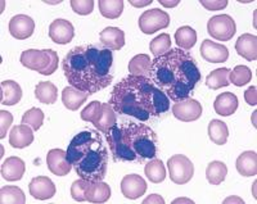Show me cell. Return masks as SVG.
Segmentation results:
<instances>
[{"mask_svg":"<svg viewBox=\"0 0 257 204\" xmlns=\"http://www.w3.org/2000/svg\"><path fill=\"white\" fill-rule=\"evenodd\" d=\"M112 63L111 50L99 44H86L67 53L62 61V70L71 86L93 95L111 85Z\"/></svg>","mask_w":257,"mask_h":204,"instance_id":"obj_1","label":"cell"},{"mask_svg":"<svg viewBox=\"0 0 257 204\" xmlns=\"http://www.w3.org/2000/svg\"><path fill=\"white\" fill-rule=\"evenodd\" d=\"M108 103L116 113L134 117L139 121L162 117L170 109L169 96L152 80L133 75L114 85Z\"/></svg>","mask_w":257,"mask_h":204,"instance_id":"obj_2","label":"cell"},{"mask_svg":"<svg viewBox=\"0 0 257 204\" xmlns=\"http://www.w3.org/2000/svg\"><path fill=\"white\" fill-rule=\"evenodd\" d=\"M201 77L196 59L180 48H171L151 62L149 79L175 103L188 99Z\"/></svg>","mask_w":257,"mask_h":204,"instance_id":"obj_3","label":"cell"},{"mask_svg":"<svg viewBox=\"0 0 257 204\" xmlns=\"http://www.w3.org/2000/svg\"><path fill=\"white\" fill-rule=\"evenodd\" d=\"M105 136L114 160L143 162L157 155V135L144 123H120L113 126Z\"/></svg>","mask_w":257,"mask_h":204,"instance_id":"obj_4","label":"cell"},{"mask_svg":"<svg viewBox=\"0 0 257 204\" xmlns=\"http://www.w3.org/2000/svg\"><path fill=\"white\" fill-rule=\"evenodd\" d=\"M67 159L80 178L103 181L108 167V152L95 130H84L73 136L67 148Z\"/></svg>","mask_w":257,"mask_h":204,"instance_id":"obj_5","label":"cell"},{"mask_svg":"<svg viewBox=\"0 0 257 204\" xmlns=\"http://www.w3.org/2000/svg\"><path fill=\"white\" fill-rule=\"evenodd\" d=\"M21 64L31 71H36L40 75L49 76L58 67V54L52 49H29L21 54Z\"/></svg>","mask_w":257,"mask_h":204,"instance_id":"obj_6","label":"cell"},{"mask_svg":"<svg viewBox=\"0 0 257 204\" xmlns=\"http://www.w3.org/2000/svg\"><path fill=\"white\" fill-rule=\"evenodd\" d=\"M170 180L176 185H185L193 178L194 164L188 157L183 154H175L167 160Z\"/></svg>","mask_w":257,"mask_h":204,"instance_id":"obj_7","label":"cell"},{"mask_svg":"<svg viewBox=\"0 0 257 204\" xmlns=\"http://www.w3.org/2000/svg\"><path fill=\"white\" fill-rule=\"evenodd\" d=\"M237 31L235 21L229 15L213 16L207 22V32L215 40L229 41L231 40Z\"/></svg>","mask_w":257,"mask_h":204,"instance_id":"obj_8","label":"cell"},{"mask_svg":"<svg viewBox=\"0 0 257 204\" xmlns=\"http://www.w3.org/2000/svg\"><path fill=\"white\" fill-rule=\"evenodd\" d=\"M139 29L146 35H152L160 30L167 29L170 25L169 13L162 11L160 8H153L146 11L143 15L139 17Z\"/></svg>","mask_w":257,"mask_h":204,"instance_id":"obj_9","label":"cell"},{"mask_svg":"<svg viewBox=\"0 0 257 204\" xmlns=\"http://www.w3.org/2000/svg\"><path fill=\"white\" fill-rule=\"evenodd\" d=\"M171 111H173L174 117L181 122H193V121L201 118L203 108H202L201 103L197 102L196 99L188 98L181 102H176L173 105Z\"/></svg>","mask_w":257,"mask_h":204,"instance_id":"obj_10","label":"cell"},{"mask_svg":"<svg viewBox=\"0 0 257 204\" xmlns=\"http://www.w3.org/2000/svg\"><path fill=\"white\" fill-rule=\"evenodd\" d=\"M75 36V29L70 21L64 18H57L49 26V38L56 44L66 45L71 43Z\"/></svg>","mask_w":257,"mask_h":204,"instance_id":"obj_11","label":"cell"},{"mask_svg":"<svg viewBox=\"0 0 257 204\" xmlns=\"http://www.w3.org/2000/svg\"><path fill=\"white\" fill-rule=\"evenodd\" d=\"M35 31V22L26 15H17L9 21V32L17 40H26Z\"/></svg>","mask_w":257,"mask_h":204,"instance_id":"obj_12","label":"cell"},{"mask_svg":"<svg viewBox=\"0 0 257 204\" xmlns=\"http://www.w3.org/2000/svg\"><path fill=\"white\" fill-rule=\"evenodd\" d=\"M47 164L50 172L56 176H67L72 164L67 159V152L62 149H52L47 154Z\"/></svg>","mask_w":257,"mask_h":204,"instance_id":"obj_13","label":"cell"},{"mask_svg":"<svg viewBox=\"0 0 257 204\" xmlns=\"http://www.w3.org/2000/svg\"><path fill=\"white\" fill-rule=\"evenodd\" d=\"M121 191L122 195L127 199H138L144 195L147 191V182L142 176L135 175H126L121 181Z\"/></svg>","mask_w":257,"mask_h":204,"instance_id":"obj_14","label":"cell"},{"mask_svg":"<svg viewBox=\"0 0 257 204\" xmlns=\"http://www.w3.org/2000/svg\"><path fill=\"white\" fill-rule=\"evenodd\" d=\"M30 194L39 200H47L56 195V185L47 176H38L32 178L29 185Z\"/></svg>","mask_w":257,"mask_h":204,"instance_id":"obj_15","label":"cell"},{"mask_svg":"<svg viewBox=\"0 0 257 204\" xmlns=\"http://www.w3.org/2000/svg\"><path fill=\"white\" fill-rule=\"evenodd\" d=\"M199 52H201L202 58L210 63H224L229 58L228 48L225 45L217 44L215 41L208 40V39L203 40Z\"/></svg>","mask_w":257,"mask_h":204,"instance_id":"obj_16","label":"cell"},{"mask_svg":"<svg viewBox=\"0 0 257 204\" xmlns=\"http://www.w3.org/2000/svg\"><path fill=\"white\" fill-rule=\"evenodd\" d=\"M26 172V164L21 158L9 157L2 164V177L7 181H18Z\"/></svg>","mask_w":257,"mask_h":204,"instance_id":"obj_17","label":"cell"},{"mask_svg":"<svg viewBox=\"0 0 257 204\" xmlns=\"http://www.w3.org/2000/svg\"><path fill=\"white\" fill-rule=\"evenodd\" d=\"M34 141L32 128L27 125H17L11 130L9 134V144L16 149H24L30 146Z\"/></svg>","mask_w":257,"mask_h":204,"instance_id":"obj_18","label":"cell"},{"mask_svg":"<svg viewBox=\"0 0 257 204\" xmlns=\"http://www.w3.org/2000/svg\"><path fill=\"white\" fill-rule=\"evenodd\" d=\"M99 40L107 49L120 50L125 45V32L118 27H107L99 34Z\"/></svg>","mask_w":257,"mask_h":204,"instance_id":"obj_19","label":"cell"},{"mask_svg":"<svg viewBox=\"0 0 257 204\" xmlns=\"http://www.w3.org/2000/svg\"><path fill=\"white\" fill-rule=\"evenodd\" d=\"M213 109L219 116L228 117L235 113L238 109V98L235 94L226 91L217 96L213 103Z\"/></svg>","mask_w":257,"mask_h":204,"instance_id":"obj_20","label":"cell"},{"mask_svg":"<svg viewBox=\"0 0 257 204\" xmlns=\"http://www.w3.org/2000/svg\"><path fill=\"white\" fill-rule=\"evenodd\" d=\"M235 50L242 58L248 62L256 61L257 58V38L251 34H243L235 43Z\"/></svg>","mask_w":257,"mask_h":204,"instance_id":"obj_21","label":"cell"},{"mask_svg":"<svg viewBox=\"0 0 257 204\" xmlns=\"http://www.w3.org/2000/svg\"><path fill=\"white\" fill-rule=\"evenodd\" d=\"M93 125L95 126L98 131L103 132L105 135L111 131V128L113 126L117 125L116 112H114V109L112 108V105L109 103H102V109H100L99 116H98V118H96Z\"/></svg>","mask_w":257,"mask_h":204,"instance_id":"obj_22","label":"cell"},{"mask_svg":"<svg viewBox=\"0 0 257 204\" xmlns=\"http://www.w3.org/2000/svg\"><path fill=\"white\" fill-rule=\"evenodd\" d=\"M0 95H2V104L16 105L22 99V89L20 85L13 80H4L0 84Z\"/></svg>","mask_w":257,"mask_h":204,"instance_id":"obj_23","label":"cell"},{"mask_svg":"<svg viewBox=\"0 0 257 204\" xmlns=\"http://www.w3.org/2000/svg\"><path fill=\"white\" fill-rule=\"evenodd\" d=\"M89 94L79 90V89L68 86L62 91V103L70 111H77V109L86 102Z\"/></svg>","mask_w":257,"mask_h":204,"instance_id":"obj_24","label":"cell"},{"mask_svg":"<svg viewBox=\"0 0 257 204\" xmlns=\"http://www.w3.org/2000/svg\"><path fill=\"white\" fill-rule=\"evenodd\" d=\"M237 171L244 177H252L257 175V154L256 152H244L237 158Z\"/></svg>","mask_w":257,"mask_h":204,"instance_id":"obj_25","label":"cell"},{"mask_svg":"<svg viewBox=\"0 0 257 204\" xmlns=\"http://www.w3.org/2000/svg\"><path fill=\"white\" fill-rule=\"evenodd\" d=\"M111 198V187L103 181L90 182L86 191V200L89 203H105Z\"/></svg>","mask_w":257,"mask_h":204,"instance_id":"obj_26","label":"cell"},{"mask_svg":"<svg viewBox=\"0 0 257 204\" xmlns=\"http://www.w3.org/2000/svg\"><path fill=\"white\" fill-rule=\"evenodd\" d=\"M35 96L43 104H54L58 99V90L53 82L41 81L36 85Z\"/></svg>","mask_w":257,"mask_h":204,"instance_id":"obj_27","label":"cell"},{"mask_svg":"<svg viewBox=\"0 0 257 204\" xmlns=\"http://www.w3.org/2000/svg\"><path fill=\"white\" fill-rule=\"evenodd\" d=\"M175 41L183 50H190L197 43V32L190 26H181L175 32Z\"/></svg>","mask_w":257,"mask_h":204,"instance_id":"obj_28","label":"cell"},{"mask_svg":"<svg viewBox=\"0 0 257 204\" xmlns=\"http://www.w3.org/2000/svg\"><path fill=\"white\" fill-rule=\"evenodd\" d=\"M228 175V167L221 160H213L206 168V178L211 185H220Z\"/></svg>","mask_w":257,"mask_h":204,"instance_id":"obj_29","label":"cell"},{"mask_svg":"<svg viewBox=\"0 0 257 204\" xmlns=\"http://www.w3.org/2000/svg\"><path fill=\"white\" fill-rule=\"evenodd\" d=\"M144 172L148 180L153 184H160L166 178V168L164 166V162L157 158H153L146 164Z\"/></svg>","mask_w":257,"mask_h":204,"instance_id":"obj_30","label":"cell"},{"mask_svg":"<svg viewBox=\"0 0 257 204\" xmlns=\"http://www.w3.org/2000/svg\"><path fill=\"white\" fill-rule=\"evenodd\" d=\"M208 136L217 145H224L228 141L229 128L226 123L220 120H212L208 125Z\"/></svg>","mask_w":257,"mask_h":204,"instance_id":"obj_31","label":"cell"},{"mask_svg":"<svg viewBox=\"0 0 257 204\" xmlns=\"http://www.w3.org/2000/svg\"><path fill=\"white\" fill-rule=\"evenodd\" d=\"M151 58L147 54H138L132 61L128 62V72L133 76H149V68H151Z\"/></svg>","mask_w":257,"mask_h":204,"instance_id":"obj_32","label":"cell"},{"mask_svg":"<svg viewBox=\"0 0 257 204\" xmlns=\"http://www.w3.org/2000/svg\"><path fill=\"white\" fill-rule=\"evenodd\" d=\"M98 6H99L100 15L108 20H116L122 15V0H99Z\"/></svg>","mask_w":257,"mask_h":204,"instance_id":"obj_33","label":"cell"},{"mask_svg":"<svg viewBox=\"0 0 257 204\" xmlns=\"http://www.w3.org/2000/svg\"><path fill=\"white\" fill-rule=\"evenodd\" d=\"M229 73L230 70L229 68H217V70L212 71L206 79V85L207 88L212 89V90H217L220 88H225L229 86Z\"/></svg>","mask_w":257,"mask_h":204,"instance_id":"obj_34","label":"cell"},{"mask_svg":"<svg viewBox=\"0 0 257 204\" xmlns=\"http://www.w3.org/2000/svg\"><path fill=\"white\" fill-rule=\"evenodd\" d=\"M0 203L6 204H25L26 196L22 189L18 186H4L0 189Z\"/></svg>","mask_w":257,"mask_h":204,"instance_id":"obj_35","label":"cell"},{"mask_svg":"<svg viewBox=\"0 0 257 204\" xmlns=\"http://www.w3.org/2000/svg\"><path fill=\"white\" fill-rule=\"evenodd\" d=\"M252 80V71L247 66H237L229 73V82L238 88L244 86Z\"/></svg>","mask_w":257,"mask_h":204,"instance_id":"obj_36","label":"cell"},{"mask_svg":"<svg viewBox=\"0 0 257 204\" xmlns=\"http://www.w3.org/2000/svg\"><path fill=\"white\" fill-rule=\"evenodd\" d=\"M149 49L155 56V58L169 52L171 49V38H170L169 34H161L160 36L153 39L149 44Z\"/></svg>","mask_w":257,"mask_h":204,"instance_id":"obj_37","label":"cell"},{"mask_svg":"<svg viewBox=\"0 0 257 204\" xmlns=\"http://www.w3.org/2000/svg\"><path fill=\"white\" fill-rule=\"evenodd\" d=\"M44 122V112L39 108H31L22 116L21 123L30 126L34 131H38Z\"/></svg>","mask_w":257,"mask_h":204,"instance_id":"obj_38","label":"cell"},{"mask_svg":"<svg viewBox=\"0 0 257 204\" xmlns=\"http://www.w3.org/2000/svg\"><path fill=\"white\" fill-rule=\"evenodd\" d=\"M90 182L91 181L84 180V178L73 181V184L71 185V196H72L73 200H76V201L86 200V191H88V187Z\"/></svg>","mask_w":257,"mask_h":204,"instance_id":"obj_39","label":"cell"},{"mask_svg":"<svg viewBox=\"0 0 257 204\" xmlns=\"http://www.w3.org/2000/svg\"><path fill=\"white\" fill-rule=\"evenodd\" d=\"M100 109H102V103L98 102V100H94L91 102L88 107H85L81 112V120L86 121V122L94 123L95 120L98 118L100 113Z\"/></svg>","mask_w":257,"mask_h":204,"instance_id":"obj_40","label":"cell"},{"mask_svg":"<svg viewBox=\"0 0 257 204\" xmlns=\"http://www.w3.org/2000/svg\"><path fill=\"white\" fill-rule=\"evenodd\" d=\"M71 8L80 16H88L94 11L93 0H71Z\"/></svg>","mask_w":257,"mask_h":204,"instance_id":"obj_41","label":"cell"},{"mask_svg":"<svg viewBox=\"0 0 257 204\" xmlns=\"http://www.w3.org/2000/svg\"><path fill=\"white\" fill-rule=\"evenodd\" d=\"M13 122V116L8 111H0V139L6 137L8 128Z\"/></svg>","mask_w":257,"mask_h":204,"instance_id":"obj_42","label":"cell"},{"mask_svg":"<svg viewBox=\"0 0 257 204\" xmlns=\"http://www.w3.org/2000/svg\"><path fill=\"white\" fill-rule=\"evenodd\" d=\"M201 6L207 11H221L228 7L226 0H201Z\"/></svg>","mask_w":257,"mask_h":204,"instance_id":"obj_43","label":"cell"},{"mask_svg":"<svg viewBox=\"0 0 257 204\" xmlns=\"http://www.w3.org/2000/svg\"><path fill=\"white\" fill-rule=\"evenodd\" d=\"M244 99L245 102H247V104L249 105L257 104V94H256V88H254V86H251V88L245 90Z\"/></svg>","mask_w":257,"mask_h":204,"instance_id":"obj_44","label":"cell"},{"mask_svg":"<svg viewBox=\"0 0 257 204\" xmlns=\"http://www.w3.org/2000/svg\"><path fill=\"white\" fill-rule=\"evenodd\" d=\"M144 204H165V199L162 198L161 195H158V194H152V195H149L148 198H146L143 200Z\"/></svg>","mask_w":257,"mask_h":204,"instance_id":"obj_45","label":"cell"},{"mask_svg":"<svg viewBox=\"0 0 257 204\" xmlns=\"http://www.w3.org/2000/svg\"><path fill=\"white\" fill-rule=\"evenodd\" d=\"M153 0H146V2H135V0H130L128 3L132 4L133 7H137V8H143V7L151 6Z\"/></svg>","mask_w":257,"mask_h":204,"instance_id":"obj_46","label":"cell"},{"mask_svg":"<svg viewBox=\"0 0 257 204\" xmlns=\"http://www.w3.org/2000/svg\"><path fill=\"white\" fill-rule=\"evenodd\" d=\"M161 6L166 7V8H174L180 3V0H174V2H166V0H158Z\"/></svg>","mask_w":257,"mask_h":204,"instance_id":"obj_47","label":"cell"},{"mask_svg":"<svg viewBox=\"0 0 257 204\" xmlns=\"http://www.w3.org/2000/svg\"><path fill=\"white\" fill-rule=\"evenodd\" d=\"M224 203H244L243 201V199L238 198V196H230V198H226L224 200Z\"/></svg>","mask_w":257,"mask_h":204,"instance_id":"obj_48","label":"cell"},{"mask_svg":"<svg viewBox=\"0 0 257 204\" xmlns=\"http://www.w3.org/2000/svg\"><path fill=\"white\" fill-rule=\"evenodd\" d=\"M173 203L174 204H176V203H194V201L190 200V199H187V198H179V199H175Z\"/></svg>","mask_w":257,"mask_h":204,"instance_id":"obj_49","label":"cell"}]
</instances>
